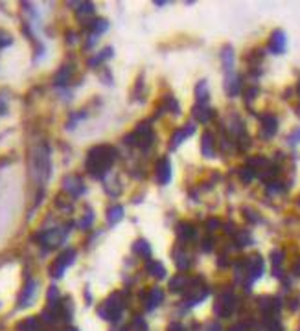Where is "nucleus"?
Segmentation results:
<instances>
[{"mask_svg":"<svg viewBox=\"0 0 300 331\" xmlns=\"http://www.w3.org/2000/svg\"><path fill=\"white\" fill-rule=\"evenodd\" d=\"M74 260H76V250L74 248H66L65 252H61L55 258V261H53L52 265H50V276L52 278H61L63 274H65V271L68 269V267L74 263Z\"/></svg>","mask_w":300,"mask_h":331,"instance_id":"4","label":"nucleus"},{"mask_svg":"<svg viewBox=\"0 0 300 331\" xmlns=\"http://www.w3.org/2000/svg\"><path fill=\"white\" fill-rule=\"evenodd\" d=\"M230 331H245V330H243V326H234Z\"/></svg>","mask_w":300,"mask_h":331,"instance_id":"23","label":"nucleus"},{"mask_svg":"<svg viewBox=\"0 0 300 331\" xmlns=\"http://www.w3.org/2000/svg\"><path fill=\"white\" fill-rule=\"evenodd\" d=\"M135 252L148 258V256L151 254V248L148 247V243H146V241H137V243H135Z\"/></svg>","mask_w":300,"mask_h":331,"instance_id":"19","label":"nucleus"},{"mask_svg":"<svg viewBox=\"0 0 300 331\" xmlns=\"http://www.w3.org/2000/svg\"><path fill=\"white\" fill-rule=\"evenodd\" d=\"M66 239V230L63 228H53V230H46L37 236V241L45 248H57L61 247Z\"/></svg>","mask_w":300,"mask_h":331,"instance_id":"5","label":"nucleus"},{"mask_svg":"<svg viewBox=\"0 0 300 331\" xmlns=\"http://www.w3.org/2000/svg\"><path fill=\"white\" fill-rule=\"evenodd\" d=\"M162 300H164V294H162L160 289H151V291L148 292V296L144 298V304H146L148 309H153V307L160 304Z\"/></svg>","mask_w":300,"mask_h":331,"instance_id":"11","label":"nucleus"},{"mask_svg":"<svg viewBox=\"0 0 300 331\" xmlns=\"http://www.w3.org/2000/svg\"><path fill=\"white\" fill-rule=\"evenodd\" d=\"M11 43H13V37L0 28V48H6V46H9Z\"/></svg>","mask_w":300,"mask_h":331,"instance_id":"20","label":"nucleus"},{"mask_svg":"<svg viewBox=\"0 0 300 331\" xmlns=\"http://www.w3.org/2000/svg\"><path fill=\"white\" fill-rule=\"evenodd\" d=\"M171 177V166L168 160H160L157 166V181L160 184H166V182L170 181Z\"/></svg>","mask_w":300,"mask_h":331,"instance_id":"10","label":"nucleus"},{"mask_svg":"<svg viewBox=\"0 0 300 331\" xmlns=\"http://www.w3.org/2000/svg\"><path fill=\"white\" fill-rule=\"evenodd\" d=\"M107 28H109V22L105 19H94L89 22V30L92 33H103Z\"/></svg>","mask_w":300,"mask_h":331,"instance_id":"14","label":"nucleus"},{"mask_svg":"<svg viewBox=\"0 0 300 331\" xmlns=\"http://www.w3.org/2000/svg\"><path fill=\"white\" fill-rule=\"evenodd\" d=\"M148 273L151 276H155V278H164L166 276V269L160 263H157V261H150L148 263Z\"/></svg>","mask_w":300,"mask_h":331,"instance_id":"16","label":"nucleus"},{"mask_svg":"<svg viewBox=\"0 0 300 331\" xmlns=\"http://www.w3.org/2000/svg\"><path fill=\"white\" fill-rule=\"evenodd\" d=\"M17 331H43V322L37 317H28L17 324Z\"/></svg>","mask_w":300,"mask_h":331,"instance_id":"9","label":"nucleus"},{"mask_svg":"<svg viewBox=\"0 0 300 331\" xmlns=\"http://www.w3.org/2000/svg\"><path fill=\"white\" fill-rule=\"evenodd\" d=\"M197 96L199 97L202 96V101H206V96H208V94H206V85L204 83H199V87H197Z\"/></svg>","mask_w":300,"mask_h":331,"instance_id":"21","label":"nucleus"},{"mask_svg":"<svg viewBox=\"0 0 300 331\" xmlns=\"http://www.w3.org/2000/svg\"><path fill=\"white\" fill-rule=\"evenodd\" d=\"M286 37H284V33L282 32H276L273 35V39H271V50H273L274 53H280L284 52V48H286Z\"/></svg>","mask_w":300,"mask_h":331,"instance_id":"12","label":"nucleus"},{"mask_svg":"<svg viewBox=\"0 0 300 331\" xmlns=\"http://www.w3.org/2000/svg\"><path fill=\"white\" fill-rule=\"evenodd\" d=\"M70 74L72 70L68 68V66H63L61 70L57 72V76H55V79H53V83L57 85V87H63V85L68 83V79H70Z\"/></svg>","mask_w":300,"mask_h":331,"instance_id":"15","label":"nucleus"},{"mask_svg":"<svg viewBox=\"0 0 300 331\" xmlns=\"http://www.w3.org/2000/svg\"><path fill=\"white\" fill-rule=\"evenodd\" d=\"M6 99H4V92H0V114H4L6 112Z\"/></svg>","mask_w":300,"mask_h":331,"instance_id":"22","label":"nucleus"},{"mask_svg":"<svg viewBox=\"0 0 300 331\" xmlns=\"http://www.w3.org/2000/svg\"><path fill=\"white\" fill-rule=\"evenodd\" d=\"M112 55V48H103L100 53H96V57L89 59V66H96L100 65L101 61H105V59H109Z\"/></svg>","mask_w":300,"mask_h":331,"instance_id":"17","label":"nucleus"},{"mask_svg":"<svg viewBox=\"0 0 300 331\" xmlns=\"http://www.w3.org/2000/svg\"><path fill=\"white\" fill-rule=\"evenodd\" d=\"M37 282H33V280H28L24 289L20 291L19 294V300H17V305L19 307H28V305L32 304L33 300L37 298Z\"/></svg>","mask_w":300,"mask_h":331,"instance_id":"6","label":"nucleus"},{"mask_svg":"<svg viewBox=\"0 0 300 331\" xmlns=\"http://www.w3.org/2000/svg\"><path fill=\"white\" fill-rule=\"evenodd\" d=\"M30 169H32V175L43 182L50 177V153H48V147H45V145L35 147V151L32 153V158H30Z\"/></svg>","mask_w":300,"mask_h":331,"instance_id":"2","label":"nucleus"},{"mask_svg":"<svg viewBox=\"0 0 300 331\" xmlns=\"http://www.w3.org/2000/svg\"><path fill=\"white\" fill-rule=\"evenodd\" d=\"M122 217H124V208L122 206L114 204V206H111L107 210V221H109V225H116Z\"/></svg>","mask_w":300,"mask_h":331,"instance_id":"13","label":"nucleus"},{"mask_svg":"<svg viewBox=\"0 0 300 331\" xmlns=\"http://www.w3.org/2000/svg\"><path fill=\"white\" fill-rule=\"evenodd\" d=\"M92 221H94V212H92L91 208H87V214L83 215V219H79L78 227L79 228H89L92 225Z\"/></svg>","mask_w":300,"mask_h":331,"instance_id":"18","label":"nucleus"},{"mask_svg":"<svg viewBox=\"0 0 300 331\" xmlns=\"http://www.w3.org/2000/svg\"><path fill=\"white\" fill-rule=\"evenodd\" d=\"M122 311H124V304H122V300H120L118 294L109 296L98 307V315L101 318H105V320H109V322H116L120 315H122Z\"/></svg>","mask_w":300,"mask_h":331,"instance_id":"3","label":"nucleus"},{"mask_svg":"<svg viewBox=\"0 0 300 331\" xmlns=\"http://www.w3.org/2000/svg\"><path fill=\"white\" fill-rule=\"evenodd\" d=\"M236 307V300L232 294H221L219 300H217V305H215V313L219 317H230L232 311Z\"/></svg>","mask_w":300,"mask_h":331,"instance_id":"8","label":"nucleus"},{"mask_svg":"<svg viewBox=\"0 0 300 331\" xmlns=\"http://www.w3.org/2000/svg\"><path fill=\"white\" fill-rule=\"evenodd\" d=\"M114 158H116V151L112 147H109V145H96L87 155V171L94 179H103L105 173L114 164Z\"/></svg>","mask_w":300,"mask_h":331,"instance_id":"1","label":"nucleus"},{"mask_svg":"<svg viewBox=\"0 0 300 331\" xmlns=\"http://www.w3.org/2000/svg\"><path fill=\"white\" fill-rule=\"evenodd\" d=\"M63 189L68 191L70 195H74V197H79V195L85 193V184L78 175H70L63 179Z\"/></svg>","mask_w":300,"mask_h":331,"instance_id":"7","label":"nucleus"}]
</instances>
